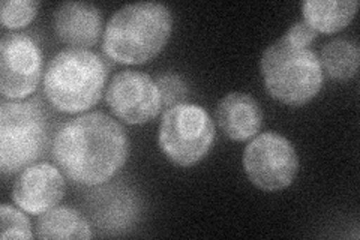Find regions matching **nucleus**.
Segmentation results:
<instances>
[{
	"mask_svg": "<svg viewBox=\"0 0 360 240\" xmlns=\"http://www.w3.org/2000/svg\"><path fill=\"white\" fill-rule=\"evenodd\" d=\"M51 153L56 165L74 184L98 187L125 165L129 139L116 119L92 111L66 122L56 132Z\"/></svg>",
	"mask_w": 360,
	"mask_h": 240,
	"instance_id": "1",
	"label": "nucleus"
},
{
	"mask_svg": "<svg viewBox=\"0 0 360 240\" xmlns=\"http://www.w3.org/2000/svg\"><path fill=\"white\" fill-rule=\"evenodd\" d=\"M173 15L162 4H129L108 20L103 50L111 61L143 65L160 54L172 37Z\"/></svg>",
	"mask_w": 360,
	"mask_h": 240,
	"instance_id": "2",
	"label": "nucleus"
},
{
	"mask_svg": "<svg viewBox=\"0 0 360 240\" xmlns=\"http://www.w3.org/2000/svg\"><path fill=\"white\" fill-rule=\"evenodd\" d=\"M107 65L90 50L68 49L56 54L44 72V94L62 113L75 114L95 107L103 96Z\"/></svg>",
	"mask_w": 360,
	"mask_h": 240,
	"instance_id": "3",
	"label": "nucleus"
},
{
	"mask_svg": "<svg viewBox=\"0 0 360 240\" xmlns=\"http://www.w3.org/2000/svg\"><path fill=\"white\" fill-rule=\"evenodd\" d=\"M260 70L270 96L285 106L307 104L323 87L319 54L309 47L291 44L285 38L270 44L264 50Z\"/></svg>",
	"mask_w": 360,
	"mask_h": 240,
	"instance_id": "4",
	"label": "nucleus"
},
{
	"mask_svg": "<svg viewBox=\"0 0 360 240\" xmlns=\"http://www.w3.org/2000/svg\"><path fill=\"white\" fill-rule=\"evenodd\" d=\"M49 144V122L39 101L0 104V170L17 175L35 164Z\"/></svg>",
	"mask_w": 360,
	"mask_h": 240,
	"instance_id": "5",
	"label": "nucleus"
},
{
	"mask_svg": "<svg viewBox=\"0 0 360 240\" xmlns=\"http://www.w3.org/2000/svg\"><path fill=\"white\" fill-rule=\"evenodd\" d=\"M158 143L173 164L193 167L215 143V123L202 107L182 102L165 110Z\"/></svg>",
	"mask_w": 360,
	"mask_h": 240,
	"instance_id": "6",
	"label": "nucleus"
},
{
	"mask_svg": "<svg viewBox=\"0 0 360 240\" xmlns=\"http://www.w3.org/2000/svg\"><path fill=\"white\" fill-rule=\"evenodd\" d=\"M243 168L252 185L275 192L288 188L295 182L299 156L288 139L269 131L248 143L243 152Z\"/></svg>",
	"mask_w": 360,
	"mask_h": 240,
	"instance_id": "7",
	"label": "nucleus"
},
{
	"mask_svg": "<svg viewBox=\"0 0 360 240\" xmlns=\"http://www.w3.org/2000/svg\"><path fill=\"white\" fill-rule=\"evenodd\" d=\"M42 75V51L25 33H6L0 42V92L5 99H25Z\"/></svg>",
	"mask_w": 360,
	"mask_h": 240,
	"instance_id": "8",
	"label": "nucleus"
},
{
	"mask_svg": "<svg viewBox=\"0 0 360 240\" xmlns=\"http://www.w3.org/2000/svg\"><path fill=\"white\" fill-rule=\"evenodd\" d=\"M107 104L116 118L128 125L152 122L162 110V98L155 80L140 71L125 70L111 78Z\"/></svg>",
	"mask_w": 360,
	"mask_h": 240,
	"instance_id": "9",
	"label": "nucleus"
},
{
	"mask_svg": "<svg viewBox=\"0 0 360 240\" xmlns=\"http://www.w3.org/2000/svg\"><path fill=\"white\" fill-rule=\"evenodd\" d=\"M66 191V182L58 165L39 163L22 170L14 184L13 198L21 210L42 215L56 208Z\"/></svg>",
	"mask_w": 360,
	"mask_h": 240,
	"instance_id": "10",
	"label": "nucleus"
},
{
	"mask_svg": "<svg viewBox=\"0 0 360 240\" xmlns=\"http://www.w3.org/2000/svg\"><path fill=\"white\" fill-rule=\"evenodd\" d=\"M103 13L87 2H63L54 11L53 27L56 37L71 49L86 50L103 37Z\"/></svg>",
	"mask_w": 360,
	"mask_h": 240,
	"instance_id": "11",
	"label": "nucleus"
},
{
	"mask_svg": "<svg viewBox=\"0 0 360 240\" xmlns=\"http://www.w3.org/2000/svg\"><path fill=\"white\" fill-rule=\"evenodd\" d=\"M219 130L233 141H248L262 130L263 111L255 98L234 92L224 96L217 108Z\"/></svg>",
	"mask_w": 360,
	"mask_h": 240,
	"instance_id": "12",
	"label": "nucleus"
},
{
	"mask_svg": "<svg viewBox=\"0 0 360 240\" xmlns=\"http://www.w3.org/2000/svg\"><path fill=\"white\" fill-rule=\"evenodd\" d=\"M357 8L356 0H307L302 13L303 21L317 33H336L350 25Z\"/></svg>",
	"mask_w": 360,
	"mask_h": 240,
	"instance_id": "13",
	"label": "nucleus"
},
{
	"mask_svg": "<svg viewBox=\"0 0 360 240\" xmlns=\"http://www.w3.org/2000/svg\"><path fill=\"white\" fill-rule=\"evenodd\" d=\"M38 239H92L90 228L84 216L68 206H56L39 216L37 224Z\"/></svg>",
	"mask_w": 360,
	"mask_h": 240,
	"instance_id": "14",
	"label": "nucleus"
},
{
	"mask_svg": "<svg viewBox=\"0 0 360 240\" xmlns=\"http://www.w3.org/2000/svg\"><path fill=\"white\" fill-rule=\"evenodd\" d=\"M321 70L329 77L345 82L357 74L360 51L359 47L348 39H332L324 44L319 56Z\"/></svg>",
	"mask_w": 360,
	"mask_h": 240,
	"instance_id": "15",
	"label": "nucleus"
},
{
	"mask_svg": "<svg viewBox=\"0 0 360 240\" xmlns=\"http://www.w3.org/2000/svg\"><path fill=\"white\" fill-rule=\"evenodd\" d=\"M41 2L35 0H4L0 4V20L2 26L9 30L29 26L37 17Z\"/></svg>",
	"mask_w": 360,
	"mask_h": 240,
	"instance_id": "16",
	"label": "nucleus"
},
{
	"mask_svg": "<svg viewBox=\"0 0 360 240\" xmlns=\"http://www.w3.org/2000/svg\"><path fill=\"white\" fill-rule=\"evenodd\" d=\"M35 237L32 233L30 220L21 210L4 203L0 206V239H26Z\"/></svg>",
	"mask_w": 360,
	"mask_h": 240,
	"instance_id": "17",
	"label": "nucleus"
},
{
	"mask_svg": "<svg viewBox=\"0 0 360 240\" xmlns=\"http://www.w3.org/2000/svg\"><path fill=\"white\" fill-rule=\"evenodd\" d=\"M156 84L162 98V108H170L182 102L188 96V86L182 77L176 74H164L158 77Z\"/></svg>",
	"mask_w": 360,
	"mask_h": 240,
	"instance_id": "18",
	"label": "nucleus"
},
{
	"mask_svg": "<svg viewBox=\"0 0 360 240\" xmlns=\"http://www.w3.org/2000/svg\"><path fill=\"white\" fill-rule=\"evenodd\" d=\"M319 37V33L315 32L307 21H296L285 33L284 37L291 44L299 45V47H309L312 41Z\"/></svg>",
	"mask_w": 360,
	"mask_h": 240,
	"instance_id": "19",
	"label": "nucleus"
}]
</instances>
